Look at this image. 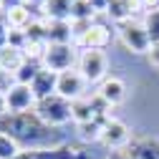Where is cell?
Returning a JSON list of instances; mask_svg holds the SVG:
<instances>
[{
    "mask_svg": "<svg viewBox=\"0 0 159 159\" xmlns=\"http://www.w3.org/2000/svg\"><path fill=\"white\" fill-rule=\"evenodd\" d=\"M0 134L10 136L18 147H30L41 144L53 134V126H48L35 111H23V114H5L0 119Z\"/></svg>",
    "mask_w": 159,
    "mask_h": 159,
    "instance_id": "6da1fadb",
    "label": "cell"
},
{
    "mask_svg": "<svg viewBox=\"0 0 159 159\" xmlns=\"http://www.w3.org/2000/svg\"><path fill=\"white\" fill-rule=\"evenodd\" d=\"M35 114L43 119L48 126H63L66 121L73 119V111H71V101L63 96H48V98H41V101L35 104Z\"/></svg>",
    "mask_w": 159,
    "mask_h": 159,
    "instance_id": "7a4b0ae2",
    "label": "cell"
},
{
    "mask_svg": "<svg viewBox=\"0 0 159 159\" xmlns=\"http://www.w3.org/2000/svg\"><path fill=\"white\" fill-rule=\"evenodd\" d=\"M119 38H121V43L131 53H149V48H152V41L144 30V23H134V20L119 23Z\"/></svg>",
    "mask_w": 159,
    "mask_h": 159,
    "instance_id": "3957f363",
    "label": "cell"
},
{
    "mask_svg": "<svg viewBox=\"0 0 159 159\" xmlns=\"http://www.w3.org/2000/svg\"><path fill=\"white\" fill-rule=\"evenodd\" d=\"M41 61H43V68L63 73V71H71V66L76 61V51H73L71 43H53V46L46 48Z\"/></svg>",
    "mask_w": 159,
    "mask_h": 159,
    "instance_id": "277c9868",
    "label": "cell"
},
{
    "mask_svg": "<svg viewBox=\"0 0 159 159\" xmlns=\"http://www.w3.org/2000/svg\"><path fill=\"white\" fill-rule=\"evenodd\" d=\"M5 104H8V114H23V111H30L35 101V93L30 86L25 84H13V89L5 93Z\"/></svg>",
    "mask_w": 159,
    "mask_h": 159,
    "instance_id": "5b68a950",
    "label": "cell"
},
{
    "mask_svg": "<svg viewBox=\"0 0 159 159\" xmlns=\"http://www.w3.org/2000/svg\"><path fill=\"white\" fill-rule=\"evenodd\" d=\"M78 71L86 81H98L104 78V71H106V56L101 51H84V56L78 58Z\"/></svg>",
    "mask_w": 159,
    "mask_h": 159,
    "instance_id": "8992f818",
    "label": "cell"
},
{
    "mask_svg": "<svg viewBox=\"0 0 159 159\" xmlns=\"http://www.w3.org/2000/svg\"><path fill=\"white\" fill-rule=\"evenodd\" d=\"M84 84H86V78L81 76V71H63V73H58L56 93L68 98V101H78V98H81V91H84Z\"/></svg>",
    "mask_w": 159,
    "mask_h": 159,
    "instance_id": "52a82bcc",
    "label": "cell"
},
{
    "mask_svg": "<svg viewBox=\"0 0 159 159\" xmlns=\"http://www.w3.org/2000/svg\"><path fill=\"white\" fill-rule=\"evenodd\" d=\"M124 154L129 159H159V139H152V136L129 139V144L124 147Z\"/></svg>",
    "mask_w": 159,
    "mask_h": 159,
    "instance_id": "ba28073f",
    "label": "cell"
},
{
    "mask_svg": "<svg viewBox=\"0 0 159 159\" xmlns=\"http://www.w3.org/2000/svg\"><path fill=\"white\" fill-rule=\"evenodd\" d=\"M101 142H104L109 149L126 147V144H129V129H126V124L109 116L106 124H104V129H101Z\"/></svg>",
    "mask_w": 159,
    "mask_h": 159,
    "instance_id": "9c48e42d",
    "label": "cell"
},
{
    "mask_svg": "<svg viewBox=\"0 0 159 159\" xmlns=\"http://www.w3.org/2000/svg\"><path fill=\"white\" fill-rule=\"evenodd\" d=\"M30 159H91V154L78 147V144H63L56 149H43V152H28Z\"/></svg>",
    "mask_w": 159,
    "mask_h": 159,
    "instance_id": "30bf717a",
    "label": "cell"
},
{
    "mask_svg": "<svg viewBox=\"0 0 159 159\" xmlns=\"http://www.w3.org/2000/svg\"><path fill=\"white\" fill-rule=\"evenodd\" d=\"M109 38H111V33H109L106 25H96V23H93L84 35L76 38V43L81 46L84 51H101V48L109 43Z\"/></svg>",
    "mask_w": 159,
    "mask_h": 159,
    "instance_id": "8fae6325",
    "label": "cell"
},
{
    "mask_svg": "<svg viewBox=\"0 0 159 159\" xmlns=\"http://www.w3.org/2000/svg\"><path fill=\"white\" fill-rule=\"evenodd\" d=\"M30 89H33V93H35V101H41V98L53 96V93H56V89H58V73H56V71L43 68L41 73H38V76L33 78Z\"/></svg>",
    "mask_w": 159,
    "mask_h": 159,
    "instance_id": "7c38bea8",
    "label": "cell"
},
{
    "mask_svg": "<svg viewBox=\"0 0 159 159\" xmlns=\"http://www.w3.org/2000/svg\"><path fill=\"white\" fill-rule=\"evenodd\" d=\"M139 5H142L139 0H109L106 13L114 18L116 23H124V20H131V15L136 13Z\"/></svg>",
    "mask_w": 159,
    "mask_h": 159,
    "instance_id": "4fadbf2b",
    "label": "cell"
},
{
    "mask_svg": "<svg viewBox=\"0 0 159 159\" xmlns=\"http://www.w3.org/2000/svg\"><path fill=\"white\" fill-rule=\"evenodd\" d=\"M73 25L71 20H48V46L53 43H71Z\"/></svg>",
    "mask_w": 159,
    "mask_h": 159,
    "instance_id": "5bb4252c",
    "label": "cell"
},
{
    "mask_svg": "<svg viewBox=\"0 0 159 159\" xmlns=\"http://www.w3.org/2000/svg\"><path fill=\"white\" fill-rule=\"evenodd\" d=\"M98 96H101L109 106L121 104L124 101V84L119 81V78H106L101 84V89H98Z\"/></svg>",
    "mask_w": 159,
    "mask_h": 159,
    "instance_id": "9a60e30c",
    "label": "cell"
},
{
    "mask_svg": "<svg viewBox=\"0 0 159 159\" xmlns=\"http://www.w3.org/2000/svg\"><path fill=\"white\" fill-rule=\"evenodd\" d=\"M23 61H25V56H23V51L20 48H13V46H5L3 51H0V68L3 71H8V73H18V68L23 66Z\"/></svg>",
    "mask_w": 159,
    "mask_h": 159,
    "instance_id": "2e32d148",
    "label": "cell"
},
{
    "mask_svg": "<svg viewBox=\"0 0 159 159\" xmlns=\"http://www.w3.org/2000/svg\"><path fill=\"white\" fill-rule=\"evenodd\" d=\"M73 0H46V18L48 20H71Z\"/></svg>",
    "mask_w": 159,
    "mask_h": 159,
    "instance_id": "e0dca14e",
    "label": "cell"
},
{
    "mask_svg": "<svg viewBox=\"0 0 159 159\" xmlns=\"http://www.w3.org/2000/svg\"><path fill=\"white\" fill-rule=\"evenodd\" d=\"M41 63H43L41 58H28V56H25L23 66L18 68V73H15V81H18V84H25V86H30V84H33V78L43 71V66H41Z\"/></svg>",
    "mask_w": 159,
    "mask_h": 159,
    "instance_id": "ac0fdd59",
    "label": "cell"
},
{
    "mask_svg": "<svg viewBox=\"0 0 159 159\" xmlns=\"http://www.w3.org/2000/svg\"><path fill=\"white\" fill-rule=\"evenodd\" d=\"M5 13H8V28L10 30H25L33 23V15H30V8L28 5L13 8V10H5Z\"/></svg>",
    "mask_w": 159,
    "mask_h": 159,
    "instance_id": "d6986e66",
    "label": "cell"
},
{
    "mask_svg": "<svg viewBox=\"0 0 159 159\" xmlns=\"http://www.w3.org/2000/svg\"><path fill=\"white\" fill-rule=\"evenodd\" d=\"M93 5L89 0H73V8H71V20H91L93 18Z\"/></svg>",
    "mask_w": 159,
    "mask_h": 159,
    "instance_id": "ffe728a7",
    "label": "cell"
},
{
    "mask_svg": "<svg viewBox=\"0 0 159 159\" xmlns=\"http://www.w3.org/2000/svg\"><path fill=\"white\" fill-rule=\"evenodd\" d=\"M106 124V119H93V121L78 124V131H81L84 139H101V129Z\"/></svg>",
    "mask_w": 159,
    "mask_h": 159,
    "instance_id": "44dd1931",
    "label": "cell"
},
{
    "mask_svg": "<svg viewBox=\"0 0 159 159\" xmlns=\"http://www.w3.org/2000/svg\"><path fill=\"white\" fill-rule=\"evenodd\" d=\"M144 30H147V35H149L152 43H159V10L147 13V18H144Z\"/></svg>",
    "mask_w": 159,
    "mask_h": 159,
    "instance_id": "7402d4cb",
    "label": "cell"
},
{
    "mask_svg": "<svg viewBox=\"0 0 159 159\" xmlns=\"http://www.w3.org/2000/svg\"><path fill=\"white\" fill-rule=\"evenodd\" d=\"M18 154H20V149H18V144L13 142L10 136L0 134V159H15Z\"/></svg>",
    "mask_w": 159,
    "mask_h": 159,
    "instance_id": "603a6c76",
    "label": "cell"
},
{
    "mask_svg": "<svg viewBox=\"0 0 159 159\" xmlns=\"http://www.w3.org/2000/svg\"><path fill=\"white\" fill-rule=\"evenodd\" d=\"M10 89H13V84H10V73L0 68V93H8Z\"/></svg>",
    "mask_w": 159,
    "mask_h": 159,
    "instance_id": "cb8c5ba5",
    "label": "cell"
},
{
    "mask_svg": "<svg viewBox=\"0 0 159 159\" xmlns=\"http://www.w3.org/2000/svg\"><path fill=\"white\" fill-rule=\"evenodd\" d=\"M149 61H152L154 68H159V43H152V48H149Z\"/></svg>",
    "mask_w": 159,
    "mask_h": 159,
    "instance_id": "d4e9b609",
    "label": "cell"
},
{
    "mask_svg": "<svg viewBox=\"0 0 159 159\" xmlns=\"http://www.w3.org/2000/svg\"><path fill=\"white\" fill-rule=\"evenodd\" d=\"M25 0H0V8L3 10H13V8H20Z\"/></svg>",
    "mask_w": 159,
    "mask_h": 159,
    "instance_id": "484cf974",
    "label": "cell"
},
{
    "mask_svg": "<svg viewBox=\"0 0 159 159\" xmlns=\"http://www.w3.org/2000/svg\"><path fill=\"white\" fill-rule=\"evenodd\" d=\"M8 33H10V28H8V25H0V51L8 46Z\"/></svg>",
    "mask_w": 159,
    "mask_h": 159,
    "instance_id": "4316f807",
    "label": "cell"
},
{
    "mask_svg": "<svg viewBox=\"0 0 159 159\" xmlns=\"http://www.w3.org/2000/svg\"><path fill=\"white\" fill-rule=\"evenodd\" d=\"M139 3H142V8H147L149 13L152 10H159V0H139Z\"/></svg>",
    "mask_w": 159,
    "mask_h": 159,
    "instance_id": "83f0119b",
    "label": "cell"
},
{
    "mask_svg": "<svg viewBox=\"0 0 159 159\" xmlns=\"http://www.w3.org/2000/svg\"><path fill=\"white\" fill-rule=\"evenodd\" d=\"M89 3L93 5V10H106L109 8V0H89Z\"/></svg>",
    "mask_w": 159,
    "mask_h": 159,
    "instance_id": "f1b7e54d",
    "label": "cell"
},
{
    "mask_svg": "<svg viewBox=\"0 0 159 159\" xmlns=\"http://www.w3.org/2000/svg\"><path fill=\"white\" fill-rule=\"evenodd\" d=\"M8 114V104H5V93H0V119Z\"/></svg>",
    "mask_w": 159,
    "mask_h": 159,
    "instance_id": "f546056e",
    "label": "cell"
},
{
    "mask_svg": "<svg viewBox=\"0 0 159 159\" xmlns=\"http://www.w3.org/2000/svg\"><path fill=\"white\" fill-rule=\"evenodd\" d=\"M109 159H129V157H126V154H124V152H116V154H111V157H109Z\"/></svg>",
    "mask_w": 159,
    "mask_h": 159,
    "instance_id": "4dcf8cb0",
    "label": "cell"
},
{
    "mask_svg": "<svg viewBox=\"0 0 159 159\" xmlns=\"http://www.w3.org/2000/svg\"><path fill=\"white\" fill-rule=\"evenodd\" d=\"M28 5H46V0H25Z\"/></svg>",
    "mask_w": 159,
    "mask_h": 159,
    "instance_id": "1f68e13d",
    "label": "cell"
}]
</instances>
